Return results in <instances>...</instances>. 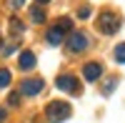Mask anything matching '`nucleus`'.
<instances>
[{
	"instance_id": "13",
	"label": "nucleus",
	"mask_w": 125,
	"mask_h": 123,
	"mask_svg": "<svg viewBox=\"0 0 125 123\" xmlns=\"http://www.w3.org/2000/svg\"><path fill=\"white\" fill-rule=\"evenodd\" d=\"M115 60H118V63H125V43H120L115 48Z\"/></svg>"
},
{
	"instance_id": "6",
	"label": "nucleus",
	"mask_w": 125,
	"mask_h": 123,
	"mask_svg": "<svg viewBox=\"0 0 125 123\" xmlns=\"http://www.w3.org/2000/svg\"><path fill=\"white\" fill-rule=\"evenodd\" d=\"M83 75H85V80L95 83V80L103 75V65H100V63H85V68H83Z\"/></svg>"
},
{
	"instance_id": "11",
	"label": "nucleus",
	"mask_w": 125,
	"mask_h": 123,
	"mask_svg": "<svg viewBox=\"0 0 125 123\" xmlns=\"http://www.w3.org/2000/svg\"><path fill=\"white\" fill-rule=\"evenodd\" d=\"M10 30H13V35H23V30H25V25L20 23L18 18H13V20H10Z\"/></svg>"
},
{
	"instance_id": "1",
	"label": "nucleus",
	"mask_w": 125,
	"mask_h": 123,
	"mask_svg": "<svg viewBox=\"0 0 125 123\" xmlns=\"http://www.w3.org/2000/svg\"><path fill=\"white\" fill-rule=\"evenodd\" d=\"M70 106L65 103V100H53V103H48V108H45V116H48V121L50 123H62V121H68L70 118Z\"/></svg>"
},
{
	"instance_id": "2",
	"label": "nucleus",
	"mask_w": 125,
	"mask_h": 123,
	"mask_svg": "<svg viewBox=\"0 0 125 123\" xmlns=\"http://www.w3.org/2000/svg\"><path fill=\"white\" fill-rule=\"evenodd\" d=\"M98 28H100V33L113 35V33H118V28H120V18L115 13H110V10H105V13L98 15Z\"/></svg>"
},
{
	"instance_id": "9",
	"label": "nucleus",
	"mask_w": 125,
	"mask_h": 123,
	"mask_svg": "<svg viewBox=\"0 0 125 123\" xmlns=\"http://www.w3.org/2000/svg\"><path fill=\"white\" fill-rule=\"evenodd\" d=\"M30 18H33L35 23H45V18H48V15H45V10H43V8H33V10H30Z\"/></svg>"
},
{
	"instance_id": "3",
	"label": "nucleus",
	"mask_w": 125,
	"mask_h": 123,
	"mask_svg": "<svg viewBox=\"0 0 125 123\" xmlns=\"http://www.w3.org/2000/svg\"><path fill=\"white\" fill-rule=\"evenodd\" d=\"M68 50L70 53H83V50H88V35L85 33H78V30H70V35H68Z\"/></svg>"
},
{
	"instance_id": "10",
	"label": "nucleus",
	"mask_w": 125,
	"mask_h": 123,
	"mask_svg": "<svg viewBox=\"0 0 125 123\" xmlns=\"http://www.w3.org/2000/svg\"><path fill=\"white\" fill-rule=\"evenodd\" d=\"M10 80H13V75H10L8 68H0V88H8Z\"/></svg>"
},
{
	"instance_id": "14",
	"label": "nucleus",
	"mask_w": 125,
	"mask_h": 123,
	"mask_svg": "<svg viewBox=\"0 0 125 123\" xmlns=\"http://www.w3.org/2000/svg\"><path fill=\"white\" fill-rule=\"evenodd\" d=\"M8 103L13 106V108H18V106H20V93H10V96H8Z\"/></svg>"
},
{
	"instance_id": "5",
	"label": "nucleus",
	"mask_w": 125,
	"mask_h": 123,
	"mask_svg": "<svg viewBox=\"0 0 125 123\" xmlns=\"http://www.w3.org/2000/svg\"><path fill=\"white\" fill-rule=\"evenodd\" d=\"M40 90H43V80L40 78H28V80H23V86H20V93L23 96H38Z\"/></svg>"
},
{
	"instance_id": "4",
	"label": "nucleus",
	"mask_w": 125,
	"mask_h": 123,
	"mask_svg": "<svg viewBox=\"0 0 125 123\" xmlns=\"http://www.w3.org/2000/svg\"><path fill=\"white\" fill-rule=\"evenodd\" d=\"M55 86L60 88V90H65V93H80V86H78V78L75 75H58V80H55Z\"/></svg>"
},
{
	"instance_id": "8",
	"label": "nucleus",
	"mask_w": 125,
	"mask_h": 123,
	"mask_svg": "<svg viewBox=\"0 0 125 123\" xmlns=\"http://www.w3.org/2000/svg\"><path fill=\"white\" fill-rule=\"evenodd\" d=\"M18 63H20V70H33V68H35V55L30 53V50H25V53L20 55Z\"/></svg>"
},
{
	"instance_id": "16",
	"label": "nucleus",
	"mask_w": 125,
	"mask_h": 123,
	"mask_svg": "<svg viewBox=\"0 0 125 123\" xmlns=\"http://www.w3.org/2000/svg\"><path fill=\"white\" fill-rule=\"evenodd\" d=\"M115 83H118V80H115V78H110V80H108V86L103 88V93H105V96H108V93H113V88H115Z\"/></svg>"
},
{
	"instance_id": "15",
	"label": "nucleus",
	"mask_w": 125,
	"mask_h": 123,
	"mask_svg": "<svg viewBox=\"0 0 125 123\" xmlns=\"http://www.w3.org/2000/svg\"><path fill=\"white\" fill-rule=\"evenodd\" d=\"M90 13H93V10H90V5H83V8L78 10V18H83V20H85V18H90Z\"/></svg>"
},
{
	"instance_id": "7",
	"label": "nucleus",
	"mask_w": 125,
	"mask_h": 123,
	"mask_svg": "<svg viewBox=\"0 0 125 123\" xmlns=\"http://www.w3.org/2000/svg\"><path fill=\"white\" fill-rule=\"evenodd\" d=\"M45 38H48V43H50V45H62V43H65V33H62L60 28H50Z\"/></svg>"
},
{
	"instance_id": "12",
	"label": "nucleus",
	"mask_w": 125,
	"mask_h": 123,
	"mask_svg": "<svg viewBox=\"0 0 125 123\" xmlns=\"http://www.w3.org/2000/svg\"><path fill=\"white\" fill-rule=\"evenodd\" d=\"M55 28H60L62 33H70V30H73V23H70V18H60Z\"/></svg>"
},
{
	"instance_id": "17",
	"label": "nucleus",
	"mask_w": 125,
	"mask_h": 123,
	"mask_svg": "<svg viewBox=\"0 0 125 123\" xmlns=\"http://www.w3.org/2000/svg\"><path fill=\"white\" fill-rule=\"evenodd\" d=\"M23 3H25V0H10V5H13V8H23Z\"/></svg>"
},
{
	"instance_id": "18",
	"label": "nucleus",
	"mask_w": 125,
	"mask_h": 123,
	"mask_svg": "<svg viewBox=\"0 0 125 123\" xmlns=\"http://www.w3.org/2000/svg\"><path fill=\"white\" fill-rule=\"evenodd\" d=\"M5 118H8V111H5V108H0V123H5Z\"/></svg>"
},
{
	"instance_id": "19",
	"label": "nucleus",
	"mask_w": 125,
	"mask_h": 123,
	"mask_svg": "<svg viewBox=\"0 0 125 123\" xmlns=\"http://www.w3.org/2000/svg\"><path fill=\"white\" fill-rule=\"evenodd\" d=\"M38 3H50V0H38Z\"/></svg>"
}]
</instances>
